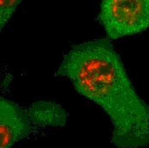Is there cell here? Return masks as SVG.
Masks as SVG:
<instances>
[{
    "instance_id": "6da1fadb",
    "label": "cell",
    "mask_w": 149,
    "mask_h": 148,
    "mask_svg": "<svg viewBox=\"0 0 149 148\" xmlns=\"http://www.w3.org/2000/svg\"><path fill=\"white\" fill-rule=\"evenodd\" d=\"M56 75L68 78L78 93L100 105L112 123L118 148L149 147V104L137 93L120 56L106 39L74 45Z\"/></svg>"
},
{
    "instance_id": "7a4b0ae2",
    "label": "cell",
    "mask_w": 149,
    "mask_h": 148,
    "mask_svg": "<svg viewBox=\"0 0 149 148\" xmlns=\"http://www.w3.org/2000/svg\"><path fill=\"white\" fill-rule=\"evenodd\" d=\"M98 19L111 40L141 33L149 28V0H104Z\"/></svg>"
},
{
    "instance_id": "3957f363",
    "label": "cell",
    "mask_w": 149,
    "mask_h": 148,
    "mask_svg": "<svg viewBox=\"0 0 149 148\" xmlns=\"http://www.w3.org/2000/svg\"><path fill=\"white\" fill-rule=\"evenodd\" d=\"M33 125L26 110L19 104L1 97L0 99V148H11L27 138Z\"/></svg>"
},
{
    "instance_id": "277c9868",
    "label": "cell",
    "mask_w": 149,
    "mask_h": 148,
    "mask_svg": "<svg viewBox=\"0 0 149 148\" xmlns=\"http://www.w3.org/2000/svg\"><path fill=\"white\" fill-rule=\"evenodd\" d=\"M26 111L32 125L35 127H63L68 119L66 110L54 101L33 102Z\"/></svg>"
},
{
    "instance_id": "5b68a950",
    "label": "cell",
    "mask_w": 149,
    "mask_h": 148,
    "mask_svg": "<svg viewBox=\"0 0 149 148\" xmlns=\"http://www.w3.org/2000/svg\"><path fill=\"white\" fill-rule=\"evenodd\" d=\"M21 0H1L0 2V29L6 25L20 4Z\"/></svg>"
}]
</instances>
